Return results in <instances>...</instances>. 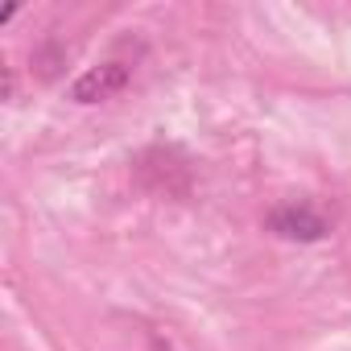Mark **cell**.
I'll return each instance as SVG.
<instances>
[{
  "instance_id": "cell-2",
  "label": "cell",
  "mask_w": 351,
  "mask_h": 351,
  "mask_svg": "<svg viewBox=\"0 0 351 351\" xmlns=\"http://www.w3.org/2000/svg\"><path fill=\"white\" fill-rule=\"evenodd\" d=\"M132 79V66L128 62H99L91 71H83L75 83H71V99L75 104H99V99H112L116 91H124Z\"/></svg>"
},
{
  "instance_id": "cell-1",
  "label": "cell",
  "mask_w": 351,
  "mask_h": 351,
  "mask_svg": "<svg viewBox=\"0 0 351 351\" xmlns=\"http://www.w3.org/2000/svg\"><path fill=\"white\" fill-rule=\"evenodd\" d=\"M265 228H269L273 236H281V240H302V244H310V240H322V236L330 232V219H326L318 207H310V203H281V207H273V211L265 215Z\"/></svg>"
}]
</instances>
